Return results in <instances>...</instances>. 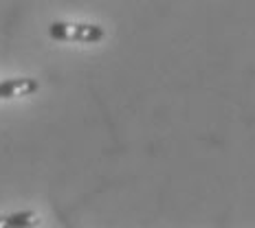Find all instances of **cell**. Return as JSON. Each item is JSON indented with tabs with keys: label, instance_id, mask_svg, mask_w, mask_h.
Here are the masks:
<instances>
[{
	"label": "cell",
	"instance_id": "cell-1",
	"mask_svg": "<svg viewBox=\"0 0 255 228\" xmlns=\"http://www.w3.org/2000/svg\"><path fill=\"white\" fill-rule=\"evenodd\" d=\"M49 35L60 42H79V44H95L106 38L104 26L82 24V22H53L49 26Z\"/></svg>",
	"mask_w": 255,
	"mask_h": 228
},
{
	"label": "cell",
	"instance_id": "cell-2",
	"mask_svg": "<svg viewBox=\"0 0 255 228\" xmlns=\"http://www.w3.org/2000/svg\"><path fill=\"white\" fill-rule=\"evenodd\" d=\"M40 83L31 77H18L0 81V99H15V97H29V94L38 92Z\"/></svg>",
	"mask_w": 255,
	"mask_h": 228
},
{
	"label": "cell",
	"instance_id": "cell-3",
	"mask_svg": "<svg viewBox=\"0 0 255 228\" xmlns=\"http://www.w3.org/2000/svg\"><path fill=\"white\" fill-rule=\"evenodd\" d=\"M35 224H38V215L33 211H20V213L0 217V228H26Z\"/></svg>",
	"mask_w": 255,
	"mask_h": 228
}]
</instances>
